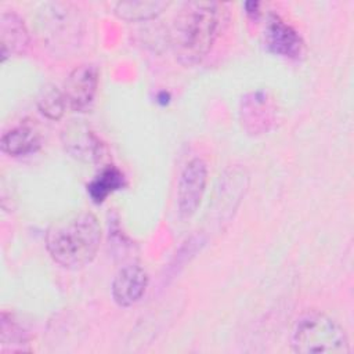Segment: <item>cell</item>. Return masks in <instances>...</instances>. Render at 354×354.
Returning a JSON list of instances; mask_svg holds the SVG:
<instances>
[{
  "label": "cell",
  "mask_w": 354,
  "mask_h": 354,
  "mask_svg": "<svg viewBox=\"0 0 354 354\" xmlns=\"http://www.w3.org/2000/svg\"><path fill=\"white\" fill-rule=\"evenodd\" d=\"M223 14V4L216 1L183 3L171 30V44L180 64L194 66L202 62L218 36Z\"/></svg>",
  "instance_id": "6da1fadb"
},
{
  "label": "cell",
  "mask_w": 354,
  "mask_h": 354,
  "mask_svg": "<svg viewBox=\"0 0 354 354\" xmlns=\"http://www.w3.org/2000/svg\"><path fill=\"white\" fill-rule=\"evenodd\" d=\"M101 243V225L90 212H77L54 221L46 232L50 257L66 270L90 264Z\"/></svg>",
  "instance_id": "7a4b0ae2"
},
{
  "label": "cell",
  "mask_w": 354,
  "mask_h": 354,
  "mask_svg": "<svg viewBox=\"0 0 354 354\" xmlns=\"http://www.w3.org/2000/svg\"><path fill=\"white\" fill-rule=\"evenodd\" d=\"M290 346L300 354H348L346 330L333 318L319 311L303 314L295 324Z\"/></svg>",
  "instance_id": "3957f363"
},
{
  "label": "cell",
  "mask_w": 354,
  "mask_h": 354,
  "mask_svg": "<svg viewBox=\"0 0 354 354\" xmlns=\"http://www.w3.org/2000/svg\"><path fill=\"white\" fill-rule=\"evenodd\" d=\"M207 183V166L202 158L191 159L181 170L177 184V209L183 218L194 216L202 202Z\"/></svg>",
  "instance_id": "277c9868"
},
{
  "label": "cell",
  "mask_w": 354,
  "mask_h": 354,
  "mask_svg": "<svg viewBox=\"0 0 354 354\" xmlns=\"http://www.w3.org/2000/svg\"><path fill=\"white\" fill-rule=\"evenodd\" d=\"M98 88V68L93 64L76 66L65 82L64 94L73 112H88Z\"/></svg>",
  "instance_id": "5b68a950"
},
{
  "label": "cell",
  "mask_w": 354,
  "mask_h": 354,
  "mask_svg": "<svg viewBox=\"0 0 354 354\" xmlns=\"http://www.w3.org/2000/svg\"><path fill=\"white\" fill-rule=\"evenodd\" d=\"M263 39L267 50L275 55L299 59L304 53V41L300 35L277 14L268 15Z\"/></svg>",
  "instance_id": "8992f818"
},
{
  "label": "cell",
  "mask_w": 354,
  "mask_h": 354,
  "mask_svg": "<svg viewBox=\"0 0 354 354\" xmlns=\"http://www.w3.org/2000/svg\"><path fill=\"white\" fill-rule=\"evenodd\" d=\"M148 288V274L137 263L123 266L113 277L111 293L113 301L120 307L136 304Z\"/></svg>",
  "instance_id": "52a82bcc"
},
{
  "label": "cell",
  "mask_w": 354,
  "mask_h": 354,
  "mask_svg": "<svg viewBox=\"0 0 354 354\" xmlns=\"http://www.w3.org/2000/svg\"><path fill=\"white\" fill-rule=\"evenodd\" d=\"M65 149L75 158L84 162H95L101 158L104 145L98 137L82 122L73 120L62 131Z\"/></svg>",
  "instance_id": "ba28073f"
},
{
  "label": "cell",
  "mask_w": 354,
  "mask_h": 354,
  "mask_svg": "<svg viewBox=\"0 0 354 354\" xmlns=\"http://www.w3.org/2000/svg\"><path fill=\"white\" fill-rule=\"evenodd\" d=\"M71 11L73 10H69V6L64 3L44 4L40 18L43 36L51 37L53 43H57L61 37H66L68 40L72 36H77L80 21Z\"/></svg>",
  "instance_id": "9c48e42d"
},
{
  "label": "cell",
  "mask_w": 354,
  "mask_h": 354,
  "mask_svg": "<svg viewBox=\"0 0 354 354\" xmlns=\"http://www.w3.org/2000/svg\"><path fill=\"white\" fill-rule=\"evenodd\" d=\"M29 30L24 19L15 11H3L0 15V55L7 58L21 55L29 46Z\"/></svg>",
  "instance_id": "30bf717a"
},
{
  "label": "cell",
  "mask_w": 354,
  "mask_h": 354,
  "mask_svg": "<svg viewBox=\"0 0 354 354\" xmlns=\"http://www.w3.org/2000/svg\"><path fill=\"white\" fill-rule=\"evenodd\" d=\"M1 151L10 156H24L35 152L40 145L36 130L29 124H19L1 137Z\"/></svg>",
  "instance_id": "8fae6325"
},
{
  "label": "cell",
  "mask_w": 354,
  "mask_h": 354,
  "mask_svg": "<svg viewBox=\"0 0 354 354\" xmlns=\"http://www.w3.org/2000/svg\"><path fill=\"white\" fill-rule=\"evenodd\" d=\"M170 1L162 0H138V1H120L115 6L113 12L119 19L127 22L148 21L162 14Z\"/></svg>",
  "instance_id": "7c38bea8"
},
{
  "label": "cell",
  "mask_w": 354,
  "mask_h": 354,
  "mask_svg": "<svg viewBox=\"0 0 354 354\" xmlns=\"http://www.w3.org/2000/svg\"><path fill=\"white\" fill-rule=\"evenodd\" d=\"M0 346L3 353H15V351H28L26 347L29 343V336L25 328L14 318L12 314L6 311L1 313L0 321Z\"/></svg>",
  "instance_id": "4fadbf2b"
},
{
  "label": "cell",
  "mask_w": 354,
  "mask_h": 354,
  "mask_svg": "<svg viewBox=\"0 0 354 354\" xmlns=\"http://www.w3.org/2000/svg\"><path fill=\"white\" fill-rule=\"evenodd\" d=\"M124 184L122 171L115 166H106L101 173L87 185L88 195L95 203H101L105 198L116 189H120Z\"/></svg>",
  "instance_id": "5bb4252c"
},
{
  "label": "cell",
  "mask_w": 354,
  "mask_h": 354,
  "mask_svg": "<svg viewBox=\"0 0 354 354\" xmlns=\"http://www.w3.org/2000/svg\"><path fill=\"white\" fill-rule=\"evenodd\" d=\"M37 106L44 116L57 120L64 115L68 104L64 91L55 86H47L37 97Z\"/></svg>",
  "instance_id": "9a60e30c"
}]
</instances>
